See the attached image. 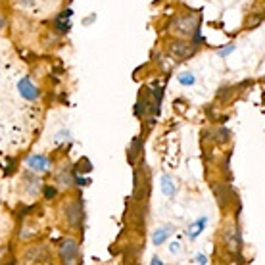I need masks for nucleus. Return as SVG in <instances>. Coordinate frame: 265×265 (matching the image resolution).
<instances>
[{
    "label": "nucleus",
    "instance_id": "obj_1",
    "mask_svg": "<svg viewBox=\"0 0 265 265\" xmlns=\"http://www.w3.org/2000/svg\"><path fill=\"white\" fill-rule=\"evenodd\" d=\"M171 31L179 37H194V35H198V17L196 16H181L171 23Z\"/></svg>",
    "mask_w": 265,
    "mask_h": 265
},
{
    "label": "nucleus",
    "instance_id": "obj_2",
    "mask_svg": "<svg viewBox=\"0 0 265 265\" xmlns=\"http://www.w3.org/2000/svg\"><path fill=\"white\" fill-rule=\"evenodd\" d=\"M223 242H225V248L231 252V254H236L240 250V244H242V238H240V231L236 225H229L223 233Z\"/></svg>",
    "mask_w": 265,
    "mask_h": 265
},
{
    "label": "nucleus",
    "instance_id": "obj_3",
    "mask_svg": "<svg viewBox=\"0 0 265 265\" xmlns=\"http://www.w3.org/2000/svg\"><path fill=\"white\" fill-rule=\"evenodd\" d=\"M194 52H196V45L190 43V41H173L169 45V54L175 56V58H179V60L190 58Z\"/></svg>",
    "mask_w": 265,
    "mask_h": 265
},
{
    "label": "nucleus",
    "instance_id": "obj_4",
    "mask_svg": "<svg viewBox=\"0 0 265 265\" xmlns=\"http://www.w3.org/2000/svg\"><path fill=\"white\" fill-rule=\"evenodd\" d=\"M63 212H65V219L71 227H79L81 225V219H83V208L79 202H67L63 206Z\"/></svg>",
    "mask_w": 265,
    "mask_h": 265
},
{
    "label": "nucleus",
    "instance_id": "obj_5",
    "mask_svg": "<svg viewBox=\"0 0 265 265\" xmlns=\"http://www.w3.org/2000/svg\"><path fill=\"white\" fill-rule=\"evenodd\" d=\"M75 256H77V242L75 240H63L60 246V258L65 264H75Z\"/></svg>",
    "mask_w": 265,
    "mask_h": 265
},
{
    "label": "nucleus",
    "instance_id": "obj_6",
    "mask_svg": "<svg viewBox=\"0 0 265 265\" xmlns=\"http://www.w3.org/2000/svg\"><path fill=\"white\" fill-rule=\"evenodd\" d=\"M17 91H19V94H21L25 100H37V98H39V89H37L27 77H23V79L17 83Z\"/></svg>",
    "mask_w": 265,
    "mask_h": 265
},
{
    "label": "nucleus",
    "instance_id": "obj_7",
    "mask_svg": "<svg viewBox=\"0 0 265 265\" xmlns=\"http://www.w3.org/2000/svg\"><path fill=\"white\" fill-rule=\"evenodd\" d=\"M47 260V248L43 244L31 248L27 254H25V262L27 264H33V262H45Z\"/></svg>",
    "mask_w": 265,
    "mask_h": 265
},
{
    "label": "nucleus",
    "instance_id": "obj_8",
    "mask_svg": "<svg viewBox=\"0 0 265 265\" xmlns=\"http://www.w3.org/2000/svg\"><path fill=\"white\" fill-rule=\"evenodd\" d=\"M27 167H29L31 171L43 173V171L48 169V159L45 158V156H31V158L27 159Z\"/></svg>",
    "mask_w": 265,
    "mask_h": 265
},
{
    "label": "nucleus",
    "instance_id": "obj_9",
    "mask_svg": "<svg viewBox=\"0 0 265 265\" xmlns=\"http://www.w3.org/2000/svg\"><path fill=\"white\" fill-rule=\"evenodd\" d=\"M169 234H171V227H161V229H158V231L152 234V244H156V246L163 244Z\"/></svg>",
    "mask_w": 265,
    "mask_h": 265
},
{
    "label": "nucleus",
    "instance_id": "obj_10",
    "mask_svg": "<svg viewBox=\"0 0 265 265\" xmlns=\"http://www.w3.org/2000/svg\"><path fill=\"white\" fill-rule=\"evenodd\" d=\"M161 188H163V192H165L167 196H173V194H175V183H173L167 175L161 177Z\"/></svg>",
    "mask_w": 265,
    "mask_h": 265
},
{
    "label": "nucleus",
    "instance_id": "obj_11",
    "mask_svg": "<svg viewBox=\"0 0 265 265\" xmlns=\"http://www.w3.org/2000/svg\"><path fill=\"white\" fill-rule=\"evenodd\" d=\"M65 19H67V17H62V16L56 17V27H58V31H62V33L69 31V21H65Z\"/></svg>",
    "mask_w": 265,
    "mask_h": 265
},
{
    "label": "nucleus",
    "instance_id": "obj_12",
    "mask_svg": "<svg viewBox=\"0 0 265 265\" xmlns=\"http://www.w3.org/2000/svg\"><path fill=\"white\" fill-rule=\"evenodd\" d=\"M179 83H181V85H187V87H188V85H194V75H192V73H183V75L179 77Z\"/></svg>",
    "mask_w": 265,
    "mask_h": 265
},
{
    "label": "nucleus",
    "instance_id": "obj_13",
    "mask_svg": "<svg viewBox=\"0 0 265 265\" xmlns=\"http://www.w3.org/2000/svg\"><path fill=\"white\" fill-rule=\"evenodd\" d=\"M204 225H206V217H202V219H198V223L194 225V231H192V233H188V234H190L192 238H194V236H198V234L202 233V227H204Z\"/></svg>",
    "mask_w": 265,
    "mask_h": 265
},
{
    "label": "nucleus",
    "instance_id": "obj_14",
    "mask_svg": "<svg viewBox=\"0 0 265 265\" xmlns=\"http://www.w3.org/2000/svg\"><path fill=\"white\" fill-rule=\"evenodd\" d=\"M54 194H56V190H54L52 187H48V188H45V196H47V198H52Z\"/></svg>",
    "mask_w": 265,
    "mask_h": 265
},
{
    "label": "nucleus",
    "instance_id": "obj_15",
    "mask_svg": "<svg viewBox=\"0 0 265 265\" xmlns=\"http://www.w3.org/2000/svg\"><path fill=\"white\" fill-rule=\"evenodd\" d=\"M233 50H234V47L231 45V47H227L225 50H219V56H227V54H231V52H233Z\"/></svg>",
    "mask_w": 265,
    "mask_h": 265
},
{
    "label": "nucleus",
    "instance_id": "obj_16",
    "mask_svg": "<svg viewBox=\"0 0 265 265\" xmlns=\"http://www.w3.org/2000/svg\"><path fill=\"white\" fill-rule=\"evenodd\" d=\"M169 250H171L173 254H175V252H179V250H181V246H179V242H173V244L169 246Z\"/></svg>",
    "mask_w": 265,
    "mask_h": 265
},
{
    "label": "nucleus",
    "instance_id": "obj_17",
    "mask_svg": "<svg viewBox=\"0 0 265 265\" xmlns=\"http://www.w3.org/2000/svg\"><path fill=\"white\" fill-rule=\"evenodd\" d=\"M196 264H208V258H206V256H198V258H196Z\"/></svg>",
    "mask_w": 265,
    "mask_h": 265
},
{
    "label": "nucleus",
    "instance_id": "obj_18",
    "mask_svg": "<svg viewBox=\"0 0 265 265\" xmlns=\"http://www.w3.org/2000/svg\"><path fill=\"white\" fill-rule=\"evenodd\" d=\"M17 2H19V4H21V6H29V4H31V2H33V0H17Z\"/></svg>",
    "mask_w": 265,
    "mask_h": 265
},
{
    "label": "nucleus",
    "instance_id": "obj_19",
    "mask_svg": "<svg viewBox=\"0 0 265 265\" xmlns=\"http://www.w3.org/2000/svg\"><path fill=\"white\" fill-rule=\"evenodd\" d=\"M77 185H87V179H77Z\"/></svg>",
    "mask_w": 265,
    "mask_h": 265
}]
</instances>
